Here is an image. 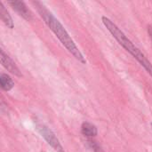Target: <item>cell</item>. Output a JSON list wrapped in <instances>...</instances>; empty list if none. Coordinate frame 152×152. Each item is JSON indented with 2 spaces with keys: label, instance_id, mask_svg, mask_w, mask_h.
I'll return each mask as SVG.
<instances>
[{
  "label": "cell",
  "instance_id": "obj_1",
  "mask_svg": "<svg viewBox=\"0 0 152 152\" xmlns=\"http://www.w3.org/2000/svg\"><path fill=\"white\" fill-rule=\"evenodd\" d=\"M32 4L37 8L39 15L44 20V21L45 22V24L55 34V36L59 38V40L66 47V49L78 61H80V62H82V63L85 64L86 62L85 57L83 56V54L81 53V52L79 51V49L77 48V46L76 45V44L74 43L73 39L69 37V35L67 32V30L65 29V28L59 21V20H57L53 16V14L41 2L34 1V2H32Z\"/></svg>",
  "mask_w": 152,
  "mask_h": 152
},
{
  "label": "cell",
  "instance_id": "obj_2",
  "mask_svg": "<svg viewBox=\"0 0 152 152\" xmlns=\"http://www.w3.org/2000/svg\"><path fill=\"white\" fill-rule=\"evenodd\" d=\"M102 22L106 28L110 32V34L113 36V37L119 43L120 45H122L128 53H130L134 59L138 61V62L146 69V71L152 77V64L151 61L145 57V55L137 48L133 42L127 38V37L124 34V32L109 18L103 16L102 17Z\"/></svg>",
  "mask_w": 152,
  "mask_h": 152
},
{
  "label": "cell",
  "instance_id": "obj_3",
  "mask_svg": "<svg viewBox=\"0 0 152 152\" xmlns=\"http://www.w3.org/2000/svg\"><path fill=\"white\" fill-rule=\"evenodd\" d=\"M36 127L38 133L41 134V136L46 141V142L57 152H65L62 145L61 144L59 139L55 136V134L53 133L51 129H49L45 125L37 122L36 123Z\"/></svg>",
  "mask_w": 152,
  "mask_h": 152
},
{
  "label": "cell",
  "instance_id": "obj_4",
  "mask_svg": "<svg viewBox=\"0 0 152 152\" xmlns=\"http://www.w3.org/2000/svg\"><path fill=\"white\" fill-rule=\"evenodd\" d=\"M8 4L20 15L21 16L23 19H25L26 20H31L33 16H32V12L29 11V9L27 7V5L21 2V1H10L8 2Z\"/></svg>",
  "mask_w": 152,
  "mask_h": 152
},
{
  "label": "cell",
  "instance_id": "obj_5",
  "mask_svg": "<svg viewBox=\"0 0 152 152\" xmlns=\"http://www.w3.org/2000/svg\"><path fill=\"white\" fill-rule=\"evenodd\" d=\"M1 63L4 68H5L10 73L13 74L14 76H17V77L22 76L20 70L19 69L15 62L11 59V57H9L7 53L4 52V50H1Z\"/></svg>",
  "mask_w": 152,
  "mask_h": 152
},
{
  "label": "cell",
  "instance_id": "obj_6",
  "mask_svg": "<svg viewBox=\"0 0 152 152\" xmlns=\"http://www.w3.org/2000/svg\"><path fill=\"white\" fill-rule=\"evenodd\" d=\"M81 132L82 134L86 137L93 138L95 137L98 134V130L94 125L89 122H84L81 126Z\"/></svg>",
  "mask_w": 152,
  "mask_h": 152
},
{
  "label": "cell",
  "instance_id": "obj_7",
  "mask_svg": "<svg viewBox=\"0 0 152 152\" xmlns=\"http://www.w3.org/2000/svg\"><path fill=\"white\" fill-rule=\"evenodd\" d=\"M0 16L2 20L4 21V23L10 28H13V21L11 17V15L9 14V12H7V10L5 9L4 5L2 4V2H0Z\"/></svg>",
  "mask_w": 152,
  "mask_h": 152
},
{
  "label": "cell",
  "instance_id": "obj_8",
  "mask_svg": "<svg viewBox=\"0 0 152 152\" xmlns=\"http://www.w3.org/2000/svg\"><path fill=\"white\" fill-rule=\"evenodd\" d=\"M0 83H1V87L4 91H10L12 89V87L14 86V82L12 81V79L11 78L10 76H8L7 74H4L2 73L0 75Z\"/></svg>",
  "mask_w": 152,
  "mask_h": 152
},
{
  "label": "cell",
  "instance_id": "obj_9",
  "mask_svg": "<svg viewBox=\"0 0 152 152\" xmlns=\"http://www.w3.org/2000/svg\"><path fill=\"white\" fill-rule=\"evenodd\" d=\"M88 143L90 144L91 148L94 151V152H104L103 151V150H102L95 142H94V141H92V140H89V141H88Z\"/></svg>",
  "mask_w": 152,
  "mask_h": 152
},
{
  "label": "cell",
  "instance_id": "obj_10",
  "mask_svg": "<svg viewBox=\"0 0 152 152\" xmlns=\"http://www.w3.org/2000/svg\"><path fill=\"white\" fill-rule=\"evenodd\" d=\"M148 32H149V35H150V37H151L152 40V25H150L148 27Z\"/></svg>",
  "mask_w": 152,
  "mask_h": 152
}]
</instances>
